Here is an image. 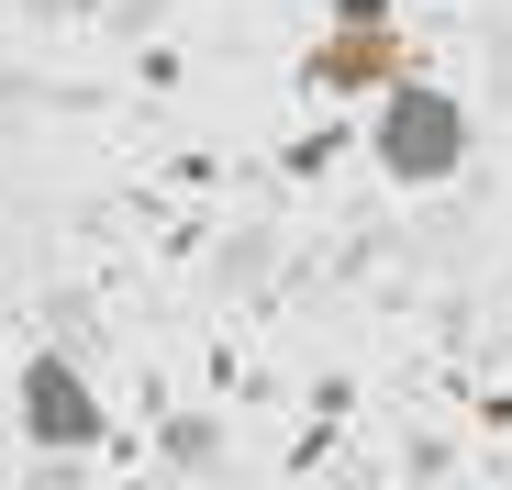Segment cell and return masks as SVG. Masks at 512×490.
Segmentation results:
<instances>
[{
	"mask_svg": "<svg viewBox=\"0 0 512 490\" xmlns=\"http://www.w3.org/2000/svg\"><path fill=\"white\" fill-rule=\"evenodd\" d=\"M468 145H479V123L446 78H401L390 101H368V156H379L390 190H446L468 168Z\"/></svg>",
	"mask_w": 512,
	"mask_h": 490,
	"instance_id": "1",
	"label": "cell"
},
{
	"mask_svg": "<svg viewBox=\"0 0 512 490\" xmlns=\"http://www.w3.org/2000/svg\"><path fill=\"white\" fill-rule=\"evenodd\" d=\"M12 424H23L34 457H101V435H112L101 379L78 368L67 346H34V357H23V379H12Z\"/></svg>",
	"mask_w": 512,
	"mask_h": 490,
	"instance_id": "2",
	"label": "cell"
},
{
	"mask_svg": "<svg viewBox=\"0 0 512 490\" xmlns=\"http://www.w3.org/2000/svg\"><path fill=\"white\" fill-rule=\"evenodd\" d=\"M301 78H312L323 101H390L401 78H412V45H401V23L390 34H323L301 56Z\"/></svg>",
	"mask_w": 512,
	"mask_h": 490,
	"instance_id": "3",
	"label": "cell"
},
{
	"mask_svg": "<svg viewBox=\"0 0 512 490\" xmlns=\"http://www.w3.org/2000/svg\"><path fill=\"white\" fill-rule=\"evenodd\" d=\"M212 446H223V435H212L201 413H190V424H167V468H212Z\"/></svg>",
	"mask_w": 512,
	"mask_h": 490,
	"instance_id": "4",
	"label": "cell"
},
{
	"mask_svg": "<svg viewBox=\"0 0 512 490\" xmlns=\"http://www.w3.org/2000/svg\"><path fill=\"white\" fill-rule=\"evenodd\" d=\"M334 34H390V0H334Z\"/></svg>",
	"mask_w": 512,
	"mask_h": 490,
	"instance_id": "5",
	"label": "cell"
},
{
	"mask_svg": "<svg viewBox=\"0 0 512 490\" xmlns=\"http://www.w3.org/2000/svg\"><path fill=\"white\" fill-rule=\"evenodd\" d=\"M34 490H78V457H34Z\"/></svg>",
	"mask_w": 512,
	"mask_h": 490,
	"instance_id": "6",
	"label": "cell"
}]
</instances>
